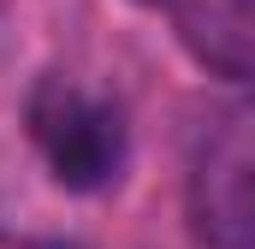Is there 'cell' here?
Instances as JSON below:
<instances>
[{
	"label": "cell",
	"instance_id": "4",
	"mask_svg": "<svg viewBox=\"0 0 255 249\" xmlns=\"http://www.w3.org/2000/svg\"><path fill=\"white\" fill-rule=\"evenodd\" d=\"M136 6H148V12H166V6H172V0H136Z\"/></svg>",
	"mask_w": 255,
	"mask_h": 249
},
{
	"label": "cell",
	"instance_id": "1",
	"mask_svg": "<svg viewBox=\"0 0 255 249\" xmlns=\"http://www.w3.org/2000/svg\"><path fill=\"white\" fill-rule=\"evenodd\" d=\"M24 130L30 148L42 154L48 178L71 196H95L107 190L130 160V124L125 107L65 71H48L30 83L24 95Z\"/></svg>",
	"mask_w": 255,
	"mask_h": 249
},
{
	"label": "cell",
	"instance_id": "2",
	"mask_svg": "<svg viewBox=\"0 0 255 249\" xmlns=\"http://www.w3.org/2000/svg\"><path fill=\"white\" fill-rule=\"evenodd\" d=\"M184 214L202 249H250L255 232V148H250V107H232L196 142Z\"/></svg>",
	"mask_w": 255,
	"mask_h": 249
},
{
	"label": "cell",
	"instance_id": "3",
	"mask_svg": "<svg viewBox=\"0 0 255 249\" xmlns=\"http://www.w3.org/2000/svg\"><path fill=\"white\" fill-rule=\"evenodd\" d=\"M178 48L220 83H250L255 65V12L250 0H172L166 6Z\"/></svg>",
	"mask_w": 255,
	"mask_h": 249
}]
</instances>
